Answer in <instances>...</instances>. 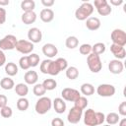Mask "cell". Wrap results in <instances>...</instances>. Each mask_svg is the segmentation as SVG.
Here are the masks:
<instances>
[{
	"label": "cell",
	"instance_id": "60d3db41",
	"mask_svg": "<svg viewBox=\"0 0 126 126\" xmlns=\"http://www.w3.org/2000/svg\"><path fill=\"white\" fill-rule=\"evenodd\" d=\"M118 113L122 116H126V101H122L118 106Z\"/></svg>",
	"mask_w": 126,
	"mask_h": 126
},
{
	"label": "cell",
	"instance_id": "8fae6325",
	"mask_svg": "<svg viewBox=\"0 0 126 126\" xmlns=\"http://www.w3.org/2000/svg\"><path fill=\"white\" fill-rule=\"evenodd\" d=\"M82 115H83V110L76 106H73L71 107V109L67 114V120L71 124H77L80 122Z\"/></svg>",
	"mask_w": 126,
	"mask_h": 126
},
{
	"label": "cell",
	"instance_id": "c3c4849f",
	"mask_svg": "<svg viewBox=\"0 0 126 126\" xmlns=\"http://www.w3.org/2000/svg\"><path fill=\"white\" fill-rule=\"evenodd\" d=\"M10 1L9 0H0V6H7L9 5Z\"/></svg>",
	"mask_w": 126,
	"mask_h": 126
},
{
	"label": "cell",
	"instance_id": "f546056e",
	"mask_svg": "<svg viewBox=\"0 0 126 126\" xmlns=\"http://www.w3.org/2000/svg\"><path fill=\"white\" fill-rule=\"evenodd\" d=\"M119 114L115 113V112H110L108 113L106 116H105V121L107 122L108 125H114V124H117L119 122Z\"/></svg>",
	"mask_w": 126,
	"mask_h": 126
},
{
	"label": "cell",
	"instance_id": "ffe728a7",
	"mask_svg": "<svg viewBox=\"0 0 126 126\" xmlns=\"http://www.w3.org/2000/svg\"><path fill=\"white\" fill-rule=\"evenodd\" d=\"M36 14L34 13V11H32V12H24L22 17H21V20L22 22L25 24V25H31V24H33L35 21H36Z\"/></svg>",
	"mask_w": 126,
	"mask_h": 126
},
{
	"label": "cell",
	"instance_id": "bcb514c9",
	"mask_svg": "<svg viewBox=\"0 0 126 126\" xmlns=\"http://www.w3.org/2000/svg\"><path fill=\"white\" fill-rule=\"evenodd\" d=\"M6 63V55L4 53V51H2L0 49V67L3 66Z\"/></svg>",
	"mask_w": 126,
	"mask_h": 126
},
{
	"label": "cell",
	"instance_id": "7dc6e473",
	"mask_svg": "<svg viewBox=\"0 0 126 126\" xmlns=\"http://www.w3.org/2000/svg\"><path fill=\"white\" fill-rule=\"evenodd\" d=\"M109 3H110V5H113V6H120L124 2H123V0H110Z\"/></svg>",
	"mask_w": 126,
	"mask_h": 126
},
{
	"label": "cell",
	"instance_id": "74e56055",
	"mask_svg": "<svg viewBox=\"0 0 126 126\" xmlns=\"http://www.w3.org/2000/svg\"><path fill=\"white\" fill-rule=\"evenodd\" d=\"M79 51L83 55H89L92 53V45L89 43H84L79 47Z\"/></svg>",
	"mask_w": 126,
	"mask_h": 126
},
{
	"label": "cell",
	"instance_id": "5b68a950",
	"mask_svg": "<svg viewBox=\"0 0 126 126\" xmlns=\"http://www.w3.org/2000/svg\"><path fill=\"white\" fill-rule=\"evenodd\" d=\"M17 41H18V39L14 34H7L3 38L0 39V49L2 51L15 49Z\"/></svg>",
	"mask_w": 126,
	"mask_h": 126
},
{
	"label": "cell",
	"instance_id": "9a60e30c",
	"mask_svg": "<svg viewBox=\"0 0 126 126\" xmlns=\"http://www.w3.org/2000/svg\"><path fill=\"white\" fill-rule=\"evenodd\" d=\"M42 53L47 57V58H52L54 57L55 55H57L58 53V49L56 47L55 44L53 43H45L43 46H42Z\"/></svg>",
	"mask_w": 126,
	"mask_h": 126
},
{
	"label": "cell",
	"instance_id": "f907efd6",
	"mask_svg": "<svg viewBox=\"0 0 126 126\" xmlns=\"http://www.w3.org/2000/svg\"><path fill=\"white\" fill-rule=\"evenodd\" d=\"M102 126H111V125H108V124H106V125H102Z\"/></svg>",
	"mask_w": 126,
	"mask_h": 126
},
{
	"label": "cell",
	"instance_id": "83f0119b",
	"mask_svg": "<svg viewBox=\"0 0 126 126\" xmlns=\"http://www.w3.org/2000/svg\"><path fill=\"white\" fill-rule=\"evenodd\" d=\"M65 45L69 49H74L79 45V39L75 35H70L65 40Z\"/></svg>",
	"mask_w": 126,
	"mask_h": 126
},
{
	"label": "cell",
	"instance_id": "8992f818",
	"mask_svg": "<svg viewBox=\"0 0 126 126\" xmlns=\"http://www.w3.org/2000/svg\"><path fill=\"white\" fill-rule=\"evenodd\" d=\"M110 38L113 44H117L120 46L126 45V32L121 29H115L111 32Z\"/></svg>",
	"mask_w": 126,
	"mask_h": 126
},
{
	"label": "cell",
	"instance_id": "9c48e42d",
	"mask_svg": "<svg viewBox=\"0 0 126 126\" xmlns=\"http://www.w3.org/2000/svg\"><path fill=\"white\" fill-rule=\"evenodd\" d=\"M61 95H62V98L64 100L75 102L81 96V94L76 89H73V88H64L62 90V92H61Z\"/></svg>",
	"mask_w": 126,
	"mask_h": 126
},
{
	"label": "cell",
	"instance_id": "603a6c76",
	"mask_svg": "<svg viewBox=\"0 0 126 126\" xmlns=\"http://www.w3.org/2000/svg\"><path fill=\"white\" fill-rule=\"evenodd\" d=\"M0 87L3 90H6V91L12 90L15 87V83H14L13 79H11L10 77H4L0 81Z\"/></svg>",
	"mask_w": 126,
	"mask_h": 126
},
{
	"label": "cell",
	"instance_id": "836d02e7",
	"mask_svg": "<svg viewBox=\"0 0 126 126\" xmlns=\"http://www.w3.org/2000/svg\"><path fill=\"white\" fill-rule=\"evenodd\" d=\"M88 103H89V101H88V99H87V97L86 96H80L75 102H74V106H76V107H78V108H80V109H82V110H84L87 106H88Z\"/></svg>",
	"mask_w": 126,
	"mask_h": 126
},
{
	"label": "cell",
	"instance_id": "4dcf8cb0",
	"mask_svg": "<svg viewBox=\"0 0 126 126\" xmlns=\"http://www.w3.org/2000/svg\"><path fill=\"white\" fill-rule=\"evenodd\" d=\"M30 106V102L26 97H20L17 100V108L20 111H26Z\"/></svg>",
	"mask_w": 126,
	"mask_h": 126
},
{
	"label": "cell",
	"instance_id": "8d00e7d4",
	"mask_svg": "<svg viewBox=\"0 0 126 126\" xmlns=\"http://www.w3.org/2000/svg\"><path fill=\"white\" fill-rule=\"evenodd\" d=\"M0 115L4 118H10L13 115V110L10 106L6 105V106L0 108Z\"/></svg>",
	"mask_w": 126,
	"mask_h": 126
},
{
	"label": "cell",
	"instance_id": "f35d334b",
	"mask_svg": "<svg viewBox=\"0 0 126 126\" xmlns=\"http://www.w3.org/2000/svg\"><path fill=\"white\" fill-rule=\"evenodd\" d=\"M50 61H51V59H45V60H43L40 63L39 69H40V72L41 73H43V74H47L48 73V68H49Z\"/></svg>",
	"mask_w": 126,
	"mask_h": 126
},
{
	"label": "cell",
	"instance_id": "d6986e66",
	"mask_svg": "<svg viewBox=\"0 0 126 126\" xmlns=\"http://www.w3.org/2000/svg\"><path fill=\"white\" fill-rule=\"evenodd\" d=\"M24 80L25 84L27 85H35L37 80H38V75L35 71H28L24 75Z\"/></svg>",
	"mask_w": 126,
	"mask_h": 126
},
{
	"label": "cell",
	"instance_id": "277c9868",
	"mask_svg": "<svg viewBox=\"0 0 126 126\" xmlns=\"http://www.w3.org/2000/svg\"><path fill=\"white\" fill-rule=\"evenodd\" d=\"M87 64L91 72L93 73H98L102 68V63L100 60V57L96 54L90 53L87 57Z\"/></svg>",
	"mask_w": 126,
	"mask_h": 126
},
{
	"label": "cell",
	"instance_id": "f6af8a7d",
	"mask_svg": "<svg viewBox=\"0 0 126 126\" xmlns=\"http://www.w3.org/2000/svg\"><path fill=\"white\" fill-rule=\"evenodd\" d=\"M41 4L45 8H49L54 5V0H41Z\"/></svg>",
	"mask_w": 126,
	"mask_h": 126
},
{
	"label": "cell",
	"instance_id": "b9f144b4",
	"mask_svg": "<svg viewBox=\"0 0 126 126\" xmlns=\"http://www.w3.org/2000/svg\"><path fill=\"white\" fill-rule=\"evenodd\" d=\"M6 18H7V12L4 8L0 7V25H3L6 22Z\"/></svg>",
	"mask_w": 126,
	"mask_h": 126
},
{
	"label": "cell",
	"instance_id": "f1b7e54d",
	"mask_svg": "<svg viewBox=\"0 0 126 126\" xmlns=\"http://www.w3.org/2000/svg\"><path fill=\"white\" fill-rule=\"evenodd\" d=\"M106 47H105V44L102 43V42H96L94 43L93 46H92V53L94 54H96V55H100L102 53H104Z\"/></svg>",
	"mask_w": 126,
	"mask_h": 126
},
{
	"label": "cell",
	"instance_id": "7bdbcfd3",
	"mask_svg": "<svg viewBox=\"0 0 126 126\" xmlns=\"http://www.w3.org/2000/svg\"><path fill=\"white\" fill-rule=\"evenodd\" d=\"M51 126H64V121L59 117H55L51 120Z\"/></svg>",
	"mask_w": 126,
	"mask_h": 126
},
{
	"label": "cell",
	"instance_id": "d4e9b609",
	"mask_svg": "<svg viewBox=\"0 0 126 126\" xmlns=\"http://www.w3.org/2000/svg\"><path fill=\"white\" fill-rule=\"evenodd\" d=\"M60 72H61V69H60L57 61L56 60H51L50 64H49V68H48V73L47 74L51 75V76H56Z\"/></svg>",
	"mask_w": 126,
	"mask_h": 126
},
{
	"label": "cell",
	"instance_id": "681fc988",
	"mask_svg": "<svg viewBox=\"0 0 126 126\" xmlns=\"http://www.w3.org/2000/svg\"><path fill=\"white\" fill-rule=\"evenodd\" d=\"M119 126H126V118H122L119 121Z\"/></svg>",
	"mask_w": 126,
	"mask_h": 126
},
{
	"label": "cell",
	"instance_id": "7402d4cb",
	"mask_svg": "<svg viewBox=\"0 0 126 126\" xmlns=\"http://www.w3.org/2000/svg\"><path fill=\"white\" fill-rule=\"evenodd\" d=\"M18 66L14 62H8L5 65V73L9 77H13L18 74Z\"/></svg>",
	"mask_w": 126,
	"mask_h": 126
},
{
	"label": "cell",
	"instance_id": "52a82bcc",
	"mask_svg": "<svg viewBox=\"0 0 126 126\" xmlns=\"http://www.w3.org/2000/svg\"><path fill=\"white\" fill-rule=\"evenodd\" d=\"M100 16H108L112 12V8L107 0H94V5Z\"/></svg>",
	"mask_w": 126,
	"mask_h": 126
},
{
	"label": "cell",
	"instance_id": "d6a6232c",
	"mask_svg": "<svg viewBox=\"0 0 126 126\" xmlns=\"http://www.w3.org/2000/svg\"><path fill=\"white\" fill-rule=\"evenodd\" d=\"M32 92H33V94L38 96V97H41L45 94L46 93V90L44 89V87L42 86V84H35L33 89H32Z\"/></svg>",
	"mask_w": 126,
	"mask_h": 126
},
{
	"label": "cell",
	"instance_id": "1f68e13d",
	"mask_svg": "<svg viewBox=\"0 0 126 126\" xmlns=\"http://www.w3.org/2000/svg\"><path fill=\"white\" fill-rule=\"evenodd\" d=\"M42 86L46 91H52L57 87V82L54 79H45L42 82Z\"/></svg>",
	"mask_w": 126,
	"mask_h": 126
},
{
	"label": "cell",
	"instance_id": "d590c367",
	"mask_svg": "<svg viewBox=\"0 0 126 126\" xmlns=\"http://www.w3.org/2000/svg\"><path fill=\"white\" fill-rule=\"evenodd\" d=\"M29 57V62H30V65L31 67H36L39 63V55H37L36 53H31L30 55H28Z\"/></svg>",
	"mask_w": 126,
	"mask_h": 126
},
{
	"label": "cell",
	"instance_id": "44dd1931",
	"mask_svg": "<svg viewBox=\"0 0 126 126\" xmlns=\"http://www.w3.org/2000/svg\"><path fill=\"white\" fill-rule=\"evenodd\" d=\"M14 89H15L16 94H17L20 97H25V96L28 94V93H29V87H28L27 84H24V83H19V84H17V85L14 87Z\"/></svg>",
	"mask_w": 126,
	"mask_h": 126
},
{
	"label": "cell",
	"instance_id": "cb8c5ba5",
	"mask_svg": "<svg viewBox=\"0 0 126 126\" xmlns=\"http://www.w3.org/2000/svg\"><path fill=\"white\" fill-rule=\"evenodd\" d=\"M35 8V2L33 0H24L21 2V9L24 12H32Z\"/></svg>",
	"mask_w": 126,
	"mask_h": 126
},
{
	"label": "cell",
	"instance_id": "ab89813d",
	"mask_svg": "<svg viewBox=\"0 0 126 126\" xmlns=\"http://www.w3.org/2000/svg\"><path fill=\"white\" fill-rule=\"evenodd\" d=\"M56 61L58 63L61 71H64V70H66L68 68V62H67V60L65 58H57Z\"/></svg>",
	"mask_w": 126,
	"mask_h": 126
},
{
	"label": "cell",
	"instance_id": "484cf974",
	"mask_svg": "<svg viewBox=\"0 0 126 126\" xmlns=\"http://www.w3.org/2000/svg\"><path fill=\"white\" fill-rule=\"evenodd\" d=\"M80 91H81V93L83 94H85L86 96H89V95L94 94V87L92 84H90V83H85V84H83L81 86Z\"/></svg>",
	"mask_w": 126,
	"mask_h": 126
},
{
	"label": "cell",
	"instance_id": "30bf717a",
	"mask_svg": "<svg viewBox=\"0 0 126 126\" xmlns=\"http://www.w3.org/2000/svg\"><path fill=\"white\" fill-rule=\"evenodd\" d=\"M115 87L110 84H100L96 88V93L98 95L103 97H109L112 96L115 94Z\"/></svg>",
	"mask_w": 126,
	"mask_h": 126
},
{
	"label": "cell",
	"instance_id": "5bb4252c",
	"mask_svg": "<svg viewBox=\"0 0 126 126\" xmlns=\"http://www.w3.org/2000/svg\"><path fill=\"white\" fill-rule=\"evenodd\" d=\"M110 51L113 54V56L115 57V59H118V60L124 59L125 56H126L125 48L123 46H120V45H117V44H113L112 43L110 45Z\"/></svg>",
	"mask_w": 126,
	"mask_h": 126
},
{
	"label": "cell",
	"instance_id": "e575fe53",
	"mask_svg": "<svg viewBox=\"0 0 126 126\" xmlns=\"http://www.w3.org/2000/svg\"><path fill=\"white\" fill-rule=\"evenodd\" d=\"M19 66H20V68L23 69V70H29V69L31 68L28 55L22 56V57L20 58V60H19Z\"/></svg>",
	"mask_w": 126,
	"mask_h": 126
},
{
	"label": "cell",
	"instance_id": "7c38bea8",
	"mask_svg": "<svg viewBox=\"0 0 126 126\" xmlns=\"http://www.w3.org/2000/svg\"><path fill=\"white\" fill-rule=\"evenodd\" d=\"M108 70L110 71V73H112L114 75L121 74L124 70L123 62L121 60H118V59L110 60L109 63H108Z\"/></svg>",
	"mask_w": 126,
	"mask_h": 126
},
{
	"label": "cell",
	"instance_id": "7a4b0ae2",
	"mask_svg": "<svg viewBox=\"0 0 126 126\" xmlns=\"http://www.w3.org/2000/svg\"><path fill=\"white\" fill-rule=\"evenodd\" d=\"M94 8L93 4H91L90 2H84L75 11V17L79 21H85L88 18H90V16L94 12Z\"/></svg>",
	"mask_w": 126,
	"mask_h": 126
},
{
	"label": "cell",
	"instance_id": "e0dca14e",
	"mask_svg": "<svg viewBox=\"0 0 126 126\" xmlns=\"http://www.w3.org/2000/svg\"><path fill=\"white\" fill-rule=\"evenodd\" d=\"M39 18L43 23H50L54 19V12L50 8H44L40 11Z\"/></svg>",
	"mask_w": 126,
	"mask_h": 126
},
{
	"label": "cell",
	"instance_id": "4fadbf2b",
	"mask_svg": "<svg viewBox=\"0 0 126 126\" xmlns=\"http://www.w3.org/2000/svg\"><path fill=\"white\" fill-rule=\"evenodd\" d=\"M28 38L32 43H38L42 39V32L38 28H32L28 32Z\"/></svg>",
	"mask_w": 126,
	"mask_h": 126
},
{
	"label": "cell",
	"instance_id": "2e32d148",
	"mask_svg": "<svg viewBox=\"0 0 126 126\" xmlns=\"http://www.w3.org/2000/svg\"><path fill=\"white\" fill-rule=\"evenodd\" d=\"M52 105H53V108H54L55 112L58 113V114L64 113L66 111V108H67L66 102L64 101V99L62 97H56V98H54V100L52 101Z\"/></svg>",
	"mask_w": 126,
	"mask_h": 126
},
{
	"label": "cell",
	"instance_id": "ee69618b",
	"mask_svg": "<svg viewBox=\"0 0 126 126\" xmlns=\"http://www.w3.org/2000/svg\"><path fill=\"white\" fill-rule=\"evenodd\" d=\"M8 103V98L5 94H0V108L6 106Z\"/></svg>",
	"mask_w": 126,
	"mask_h": 126
},
{
	"label": "cell",
	"instance_id": "ac0fdd59",
	"mask_svg": "<svg viewBox=\"0 0 126 126\" xmlns=\"http://www.w3.org/2000/svg\"><path fill=\"white\" fill-rule=\"evenodd\" d=\"M100 20L96 17H90L86 20V27L90 31H96L100 28Z\"/></svg>",
	"mask_w": 126,
	"mask_h": 126
},
{
	"label": "cell",
	"instance_id": "4316f807",
	"mask_svg": "<svg viewBox=\"0 0 126 126\" xmlns=\"http://www.w3.org/2000/svg\"><path fill=\"white\" fill-rule=\"evenodd\" d=\"M65 71H66V77L69 80H76L79 77V70L75 66H70Z\"/></svg>",
	"mask_w": 126,
	"mask_h": 126
},
{
	"label": "cell",
	"instance_id": "6da1fadb",
	"mask_svg": "<svg viewBox=\"0 0 126 126\" xmlns=\"http://www.w3.org/2000/svg\"><path fill=\"white\" fill-rule=\"evenodd\" d=\"M105 121V115L102 112L94 111L93 108H89L84 113V123L87 126L102 125Z\"/></svg>",
	"mask_w": 126,
	"mask_h": 126
},
{
	"label": "cell",
	"instance_id": "ba28073f",
	"mask_svg": "<svg viewBox=\"0 0 126 126\" xmlns=\"http://www.w3.org/2000/svg\"><path fill=\"white\" fill-rule=\"evenodd\" d=\"M33 48H34L33 43H32L30 40H26V39H20L17 41V44H16V50L24 55L32 53Z\"/></svg>",
	"mask_w": 126,
	"mask_h": 126
},
{
	"label": "cell",
	"instance_id": "3957f363",
	"mask_svg": "<svg viewBox=\"0 0 126 126\" xmlns=\"http://www.w3.org/2000/svg\"><path fill=\"white\" fill-rule=\"evenodd\" d=\"M51 107H52V100L50 99V97L44 96V95L39 97L36 100L35 105H34L35 112L37 114H40V115L47 113L51 109Z\"/></svg>",
	"mask_w": 126,
	"mask_h": 126
}]
</instances>
